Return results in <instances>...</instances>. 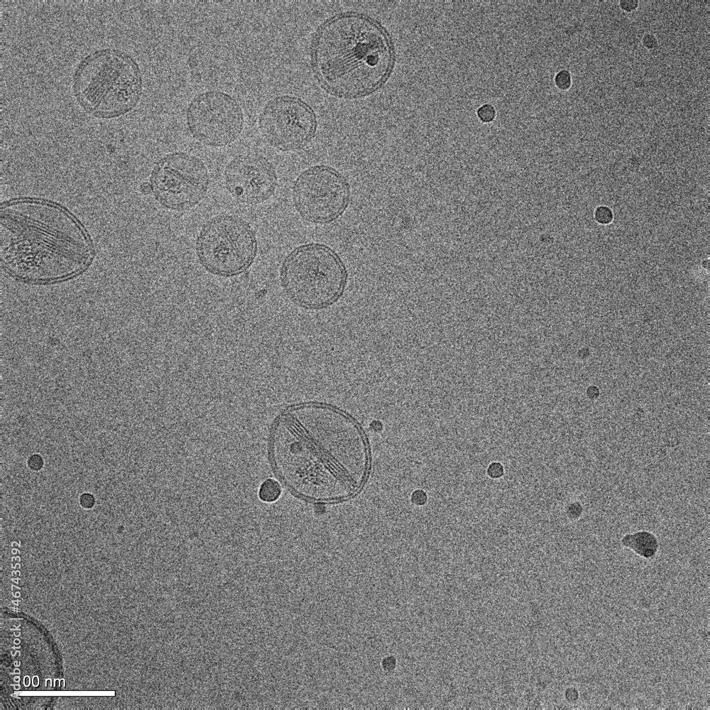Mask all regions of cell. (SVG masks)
I'll return each instance as SVG.
<instances>
[{
  "instance_id": "1",
  "label": "cell",
  "mask_w": 710,
  "mask_h": 710,
  "mask_svg": "<svg viewBox=\"0 0 710 710\" xmlns=\"http://www.w3.org/2000/svg\"><path fill=\"white\" fill-rule=\"evenodd\" d=\"M271 455L278 478L293 493L316 502L349 498L364 485L368 449L358 425L336 408L306 404L275 424Z\"/></svg>"
},
{
  "instance_id": "2",
  "label": "cell",
  "mask_w": 710,
  "mask_h": 710,
  "mask_svg": "<svg viewBox=\"0 0 710 710\" xmlns=\"http://www.w3.org/2000/svg\"><path fill=\"white\" fill-rule=\"evenodd\" d=\"M89 244L78 223L62 208L33 200L5 206L1 217V256L13 274L52 280L80 271Z\"/></svg>"
},
{
  "instance_id": "3",
  "label": "cell",
  "mask_w": 710,
  "mask_h": 710,
  "mask_svg": "<svg viewBox=\"0 0 710 710\" xmlns=\"http://www.w3.org/2000/svg\"><path fill=\"white\" fill-rule=\"evenodd\" d=\"M317 72L334 93L357 96L378 87L391 60L388 39L373 21L359 15H344L320 31L313 48Z\"/></svg>"
},
{
  "instance_id": "4",
  "label": "cell",
  "mask_w": 710,
  "mask_h": 710,
  "mask_svg": "<svg viewBox=\"0 0 710 710\" xmlns=\"http://www.w3.org/2000/svg\"><path fill=\"white\" fill-rule=\"evenodd\" d=\"M142 90L140 69L129 55L103 49L87 56L76 69L73 91L81 106L101 119L124 115L137 104Z\"/></svg>"
},
{
  "instance_id": "5",
  "label": "cell",
  "mask_w": 710,
  "mask_h": 710,
  "mask_svg": "<svg viewBox=\"0 0 710 710\" xmlns=\"http://www.w3.org/2000/svg\"><path fill=\"white\" fill-rule=\"evenodd\" d=\"M280 275L285 292L294 301L317 307L329 304L339 296L346 273L331 249L320 244H307L287 256Z\"/></svg>"
},
{
  "instance_id": "6",
  "label": "cell",
  "mask_w": 710,
  "mask_h": 710,
  "mask_svg": "<svg viewBox=\"0 0 710 710\" xmlns=\"http://www.w3.org/2000/svg\"><path fill=\"white\" fill-rule=\"evenodd\" d=\"M196 254L209 273L232 276L252 264L258 244L252 227L244 219L229 214L216 216L202 227L196 240Z\"/></svg>"
},
{
  "instance_id": "7",
  "label": "cell",
  "mask_w": 710,
  "mask_h": 710,
  "mask_svg": "<svg viewBox=\"0 0 710 710\" xmlns=\"http://www.w3.org/2000/svg\"><path fill=\"white\" fill-rule=\"evenodd\" d=\"M151 187L165 207L180 211L198 204L209 183L207 169L197 157L183 152L170 153L154 168Z\"/></svg>"
},
{
  "instance_id": "8",
  "label": "cell",
  "mask_w": 710,
  "mask_h": 710,
  "mask_svg": "<svg viewBox=\"0 0 710 710\" xmlns=\"http://www.w3.org/2000/svg\"><path fill=\"white\" fill-rule=\"evenodd\" d=\"M188 129L197 141L213 147L225 146L240 135L244 114L239 103L220 91L196 96L187 109Z\"/></svg>"
},
{
  "instance_id": "9",
  "label": "cell",
  "mask_w": 710,
  "mask_h": 710,
  "mask_svg": "<svg viewBox=\"0 0 710 710\" xmlns=\"http://www.w3.org/2000/svg\"><path fill=\"white\" fill-rule=\"evenodd\" d=\"M293 195L302 217L314 223H326L344 211L349 200V187L343 176L334 169L316 166L297 178Z\"/></svg>"
},
{
  "instance_id": "10",
  "label": "cell",
  "mask_w": 710,
  "mask_h": 710,
  "mask_svg": "<svg viewBox=\"0 0 710 710\" xmlns=\"http://www.w3.org/2000/svg\"><path fill=\"white\" fill-rule=\"evenodd\" d=\"M258 126L272 146L283 151L300 148L310 138L315 118L310 109L297 99L279 97L265 106Z\"/></svg>"
},
{
  "instance_id": "11",
  "label": "cell",
  "mask_w": 710,
  "mask_h": 710,
  "mask_svg": "<svg viewBox=\"0 0 710 710\" xmlns=\"http://www.w3.org/2000/svg\"><path fill=\"white\" fill-rule=\"evenodd\" d=\"M224 183L230 194L247 204H259L271 197L276 187L273 165L260 155L238 156L224 170Z\"/></svg>"
},
{
  "instance_id": "12",
  "label": "cell",
  "mask_w": 710,
  "mask_h": 710,
  "mask_svg": "<svg viewBox=\"0 0 710 710\" xmlns=\"http://www.w3.org/2000/svg\"><path fill=\"white\" fill-rule=\"evenodd\" d=\"M621 542L624 547L646 559L655 556L658 550V542L656 537L648 531H638L627 534L621 539Z\"/></svg>"
},
{
  "instance_id": "13",
  "label": "cell",
  "mask_w": 710,
  "mask_h": 710,
  "mask_svg": "<svg viewBox=\"0 0 710 710\" xmlns=\"http://www.w3.org/2000/svg\"><path fill=\"white\" fill-rule=\"evenodd\" d=\"M280 493V486L276 481L272 479L264 481L261 485L258 492L260 498L263 501L268 503L276 501Z\"/></svg>"
},
{
  "instance_id": "14",
  "label": "cell",
  "mask_w": 710,
  "mask_h": 710,
  "mask_svg": "<svg viewBox=\"0 0 710 710\" xmlns=\"http://www.w3.org/2000/svg\"><path fill=\"white\" fill-rule=\"evenodd\" d=\"M594 218L599 224L606 225L613 221V215L612 211L608 207L600 206L595 210Z\"/></svg>"
},
{
  "instance_id": "15",
  "label": "cell",
  "mask_w": 710,
  "mask_h": 710,
  "mask_svg": "<svg viewBox=\"0 0 710 710\" xmlns=\"http://www.w3.org/2000/svg\"><path fill=\"white\" fill-rule=\"evenodd\" d=\"M555 83L561 90L569 89L572 85L571 73L566 70L558 72L555 77Z\"/></svg>"
},
{
  "instance_id": "16",
  "label": "cell",
  "mask_w": 710,
  "mask_h": 710,
  "mask_svg": "<svg viewBox=\"0 0 710 710\" xmlns=\"http://www.w3.org/2000/svg\"><path fill=\"white\" fill-rule=\"evenodd\" d=\"M477 115L484 123L491 122L496 116L494 107L491 104H484L478 109Z\"/></svg>"
},
{
  "instance_id": "17",
  "label": "cell",
  "mask_w": 710,
  "mask_h": 710,
  "mask_svg": "<svg viewBox=\"0 0 710 710\" xmlns=\"http://www.w3.org/2000/svg\"><path fill=\"white\" fill-rule=\"evenodd\" d=\"M504 469L500 462H492L487 469V474L490 478L498 479L503 475Z\"/></svg>"
},
{
  "instance_id": "18",
  "label": "cell",
  "mask_w": 710,
  "mask_h": 710,
  "mask_svg": "<svg viewBox=\"0 0 710 710\" xmlns=\"http://www.w3.org/2000/svg\"><path fill=\"white\" fill-rule=\"evenodd\" d=\"M411 501L416 506H422L427 502V496L422 490H416L412 493Z\"/></svg>"
},
{
  "instance_id": "19",
  "label": "cell",
  "mask_w": 710,
  "mask_h": 710,
  "mask_svg": "<svg viewBox=\"0 0 710 710\" xmlns=\"http://www.w3.org/2000/svg\"><path fill=\"white\" fill-rule=\"evenodd\" d=\"M28 467L33 471H38L43 466V460L38 454H33L28 459Z\"/></svg>"
},
{
  "instance_id": "20",
  "label": "cell",
  "mask_w": 710,
  "mask_h": 710,
  "mask_svg": "<svg viewBox=\"0 0 710 710\" xmlns=\"http://www.w3.org/2000/svg\"><path fill=\"white\" fill-rule=\"evenodd\" d=\"M638 6H639V1L635 0H630V1L626 0L619 1L620 8L626 12H631L633 11L636 10Z\"/></svg>"
},
{
  "instance_id": "21",
  "label": "cell",
  "mask_w": 710,
  "mask_h": 710,
  "mask_svg": "<svg viewBox=\"0 0 710 710\" xmlns=\"http://www.w3.org/2000/svg\"><path fill=\"white\" fill-rule=\"evenodd\" d=\"M643 45L647 49H655L658 45L657 39L652 34H646L643 38Z\"/></svg>"
},
{
  "instance_id": "22",
  "label": "cell",
  "mask_w": 710,
  "mask_h": 710,
  "mask_svg": "<svg viewBox=\"0 0 710 710\" xmlns=\"http://www.w3.org/2000/svg\"><path fill=\"white\" fill-rule=\"evenodd\" d=\"M80 506L85 508H91L94 504V498L92 495L89 493H83L80 498Z\"/></svg>"
}]
</instances>
